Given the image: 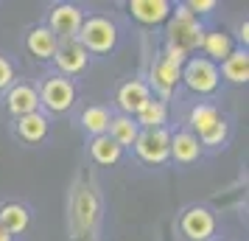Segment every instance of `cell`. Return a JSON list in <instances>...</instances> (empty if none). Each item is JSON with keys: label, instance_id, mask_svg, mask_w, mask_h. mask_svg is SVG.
Returning <instances> with one entry per match:
<instances>
[{"label": "cell", "instance_id": "6da1fadb", "mask_svg": "<svg viewBox=\"0 0 249 241\" xmlns=\"http://www.w3.org/2000/svg\"><path fill=\"white\" fill-rule=\"evenodd\" d=\"M204 25L199 23V17H193L188 12V6H177V12H171L168 17V45L179 48L182 54L191 56L193 51L202 48Z\"/></svg>", "mask_w": 249, "mask_h": 241}, {"label": "cell", "instance_id": "7a4b0ae2", "mask_svg": "<svg viewBox=\"0 0 249 241\" xmlns=\"http://www.w3.org/2000/svg\"><path fill=\"white\" fill-rule=\"evenodd\" d=\"M191 132L202 146H221L227 140V121L213 104H196L191 110Z\"/></svg>", "mask_w": 249, "mask_h": 241}, {"label": "cell", "instance_id": "3957f363", "mask_svg": "<svg viewBox=\"0 0 249 241\" xmlns=\"http://www.w3.org/2000/svg\"><path fill=\"white\" fill-rule=\"evenodd\" d=\"M76 39L87 54H109L118 42V28L109 17L92 14V17H84Z\"/></svg>", "mask_w": 249, "mask_h": 241}, {"label": "cell", "instance_id": "277c9868", "mask_svg": "<svg viewBox=\"0 0 249 241\" xmlns=\"http://www.w3.org/2000/svg\"><path fill=\"white\" fill-rule=\"evenodd\" d=\"M185 87L199 95H210V93L218 90L221 84V76H218V65H213L210 59L204 56H191L185 65H182V79Z\"/></svg>", "mask_w": 249, "mask_h": 241}, {"label": "cell", "instance_id": "5b68a950", "mask_svg": "<svg viewBox=\"0 0 249 241\" xmlns=\"http://www.w3.org/2000/svg\"><path fill=\"white\" fill-rule=\"evenodd\" d=\"M135 154L148 166H162L171 157V132L168 129H140L135 140Z\"/></svg>", "mask_w": 249, "mask_h": 241}, {"label": "cell", "instance_id": "8992f818", "mask_svg": "<svg viewBox=\"0 0 249 241\" xmlns=\"http://www.w3.org/2000/svg\"><path fill=\"white\" fill-rule=\"evenodd\" d=\"M36 93H39V104H45L51 112H68L76 104V84L59 73L48 76Z\"/></svg>", "mask_w": 249, "mask_h": 241}, {"label": "cell", "instance_id": "52a82bcc", "mask_svg": "<svg viewBox=\"0 0 249 241\" xmlns=\"http://www.w3.org/2000/svg\"><path fill=\"white\" fill-rule=\"evenodd\" d=\"M81 23H84V14L73 3H59L48 14V28H51V34L56 37L59 42L62 39H76Z\"/></svg>", "mask_w": 249, "mask_h": 241}, {"label": "cell", "instance_id": "ba28073f", "mask_svg": "<svg viewBox=\"0 0 249 241\" xmlns=\"http://www.w3.org/2000/svg\"><path fill=\"white\" fill-rule=\"evenodd\" d=\"M179 230L188 241H210L215 233V216L213 210H207L202 205L188 207L179 219Z\"/></svg>", "mask_w": 249, "mask_h": 241}, {"label": "cell", "instance_id": "9c48e42d", "mask_svg": "<svg viewBox=\"0 0 249 241\" xmlns=\"http://www.w3.org/2000/svg\"><path fill=\"white\" fill-rule=\"evenodd\" d=\"M53 65H56L59 76L70 79V76H79V73L87 70L90 54L79 45V39H62L56 48V54H53Z\"/></svg>", "mask_w": 249, "mask_h": 241}, {"label": "cell", "instance_id": "30bf717a", "mask_svg": "<svg viewBox=\"0 0 249 241\" xmlns=\"http://www.w3.org/2000/svg\"><path fill=\"white\" fill-rule=\"evenodd\" d=\"M148 79H151L148 81V90L154 87V93H157L160 101H162V98H168L171 93L177 90V84L182 79V68H177L165 56H157L154 65H151V70H148Z\"/></svg>", "mask_w": 249, "mask_h": 241}, {"label": "cell", "instance_id": "8fae6325", "mask_svg": "<svg viewBox=\"0 0 249 241\" xmlns=\"http://www.w3.org/2000/svg\"><path fill=\"white\" fill-rule=\"evenodd\" d=\"M6 110L14 115V118H23V115H31V112H39V93L36 87L31 84H12L9 93H6Z\"/></svg>", "mask_w": 249, "mask_h": 241}, {"label": "cell", "instance_id": "7c38bea8", "mask_svg": "<svg viewBox=\"0 0 249 241\" xmlns=\"http://www.w3.org/2000/svg\"><path fill=\"white\" fill-rule=\"evenodd\" d=\"M148 98H151V90H148L146 81L132 79V81H126V84H121V90H118V110H121V115L135 118Z\"/></svg>", "mask_w": 249, "mask_h": 241}, {"label": "cell", "instance_id": "4fadbf2b", "mask_svg": "<svg viewBox=\"0 0 249 241\" xmlns=\"http://www.w3.org/2000/svg\"><path fill=\"white\" fill-rule=\"evenodd\" d=\"M129 12H132V17H135L137 23L160 25L171 17L174 6H171L168 0H132L129 3Z\"/></svg>", "mask_w": 249, "mask_h": 241}, {"label": "cell", "instance_id": "5bb4252c", "mask_svg": "<svg viewBox=\"0 0 249 241\" xmlns=\"http://www.w3.org/2000/svg\"><path fill=\"white\" fill-rule=\"evenodd\" d=\"M25 48H28V54H31L34 59L48 62V59H53V54H56L59 39L51 34L48 25H36V28H31L28 37H25Z\"/></svg>", "mask_w": 249, "mask_h": 241}, {"label": "cell", "instance_id": "9a60e30c", "mask_svg": "<svg viewBox=\"0 0 249 241\" xmlns=\"http://www.w3.org/2000/svg\"><path fill=\"white\" fill-rule=\"evenodd\" d=\"M171 157L182 166H191L202 157V143L196 140L191 129H182L177 135H171Z\"/></svg>", "mask_w": 249, "mask_h": 241}, {"label": "cell", "instance_id": "2e32d148", "mask_svg": "<svg viewBox=\"0 0 249 241\" xmlns=\"http://www.w3.org/2000/svg\"><path fill=\"white\" fill-rule=\"evenodd\" d=\"M232 51H235V42H232V37L227 34V31H204V37H202L204 59H210L213 65H218V62H224Z\"/></svg>", "mask_w": 249, "mask_h": 241}, {"label": "cell", "instance_id": "e0dca14e", "mask_svg": "<svg viewBox=\"0 0 249 241\" xmlns=\"http://www.w3.org/2000/svg\"><path fill=\"white\" fill-rule=\"evenodd\" d=\"M31 224V213H28V207L20 205V202H6V205L0 207V227L6 230L9 236H20L25 233Z\"/></svg>", "mask_w": 249, "mask_h": 241}, {"label": "cell", "instance_id": "ac0fdd59", "mask_svg": "<svg viewBox=\"0 0 249 241\" xmlns=\"http://www.w3.org/2000/svg\"><path fill=\"white\" fill-rule=\"evenodd\" d=\"M218 76H224V79L232 81V84H247V81H249V56H247V48H238V51H232V54L221 62Z\"/></svg>", "mask_w": 249, "mask_h": 241}, {"label": "cell", "instance_id": "d6986e66", "mask_svg": "<svg viewBox=\"0 0 249 241\" xmlns=\"http://www.w3.org/2000/svg\"><path fill=\"white\" fill-rule=\"evenodd\" d=\"M165 121H168V110H165V101L160 98H148L143 110L135 115V124L140 129H165Z\"/></svg>", "mask_w": 249, "mask_h": 241}, {"label": "cell", "instance_id": "ffe728a7", "mask_svg": "<svg viewBox=\"0 0 249 241\" xmlns=\"http://www.w3.org/2000/svg\"><path fill=\"white\" fill-rule=\"evenodd\" d=\"M17 135L25 143H39L48 138V118L42 112H31L17 118Z\"/></svg>", "mask_w": 249, "mask_h": 241}, {"label": "cell", "instance_id": "44dd1931", "mask_svg": "<svg viewBox=\"0 0 249 241\" xmlns=\"http://www.w3.org/2000/svg\"><path fill=\"white\" fill-rule=\"evenodd\" d=\"M107 135L124 149V146H135L137 135H140V127L135 124V118H129V115H112Z\"/></svg>", "mask_w": 249, "mask_h": 241}, {"label": "cell", "instance_id": "7402d4cb", "mask_svg": "<svg viewBox=\"0 0 249 241\" xmlns=\"http://www.w3.org/2000/svg\"><path fill=\"white\" fill-rule=\"evenodd\" d=\"M90 154L98 166H115V163L121 160L124 149H121L109 135H98V138L90 140Z\"/></svg>", "mask_w": 249, "mask_h": 241}, {"label": "cell", "instance_id": "603a6c76", "mask_svg": "<svg viewBox=\"0 0 249 241\" xmlns=\"http://www.w3.org/2000/svg\"><path fill=\"white\" fill-rule=\"evenodd\" d=\"M109 121H112V112L101 107V104H92L87 107L84 112H81V127L90 132L92 138H98V135H107V129H109Z\"/></svg>", "mask_w": 249, "mask_h": 241}, {"label": "cell", "instance_id": "cb8c5ba5", "mask_svg": "<svg viewBox=\"0 0 249 241\" xmlns=\"http://www.w3.org/2000/svg\"><path fill=\"white\" fill-rule=\"evenodd\" d=\"M14 84V65L6 56H0V90H9Z\"/></svg>", "mask_w": 249, "mask_h": 241}, {"label": "cell", "instance_id": "d4e9b609", "mask_svg": "<svg viewBox=\"0 0 249 241\" xmlns=\"http://www.w3.org/2000/svg\"><path fill=\"white\" fill-rule=\"evenodd\" d=\"M188 6V12L193 14V17H202V14H210L218 6L215 0H191V3H185Z\"/></svg>", "mask_w": 249, "mask_h": 241}, {"label": "cell", "instance_id": "484cf974", "mask_svg": "<svg viewBox=\"0 0 249 241\" xmlns=\"http://www.w3.org/2000/svg\"><path fill=\"white\" fill-rule=\"evenodd\" d=\"M160 56H165V59H168V62H174L177 68H182V65H185V62L191 59V56H188V54H182L179 48H171V45H165V51H162Z\"/></svg>", "mask_w": 249, "mask_h": 241}, {"label": "cell", "instance_id": "4316f807", "mask_svg": "<svg viewBox=\"0 0 249 241\" xmlns=\"http://www.w3.org/2000/svg\"><path fill=\"white\" fill-rule=\"evenodd\" d=\"M247 31H249V25H247V23H244L241 28H238V39H241L244 45H247Z\"/></svg>", "mask_w": 249, "mask_h": 241}, {"label": "cell", "instance_id": "83f0119b", "mask_svg": "<svg viewBox=\"0 0 249 241\" xmlns=\"http://www.w3.org/2000/svg\"><path fill=\"white\" fill-rule=\"evenodd\" d=\"M0 241H14V239H12V236H9V233H6L3 227H0Z\"/></svg>", "mask_w": 249, "mask_h": 241}]
</instances>
